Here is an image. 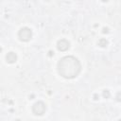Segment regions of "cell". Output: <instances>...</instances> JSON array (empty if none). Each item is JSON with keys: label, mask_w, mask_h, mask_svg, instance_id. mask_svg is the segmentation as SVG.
Instances as JSON below:
<instances>
[{"label": "cell", "mask_w": 121, "mask_h": 121, "mask_svg": "<svg viewBox=\"0 0 121 121\" xmlns=\"http://www.w3.org/2000/svg\"><path fill=\"white\" fill-rule=\"evenodd\" d=\"M81 70L79 60L74 56H65L58 62V72L64 78H76Z\"/></svg>", "instance_id": "obj_1"}, {"label": "cell", "mask_w": 121, "mask_h": 121, "mask_svg": "<svg viewBox=\"0 0 121 121\" xmlns=\"http://www.w3.org/2000/svg\"><path fill=\"white\" fill-rule=\"evenodd\" d=\"M32 37V31L29 27H22L18 32V38L22 42H28Z\"/></svg>", "instance_id": "obj_2"}, {"label": "cell", "mask_w": 121, "mask_h": 121, "mask_svg": "<svg viewBox=\"0 0 121 121\" xmlns=\"http://www.w3.org/2000/svg\"><path fill=\"white\" fill-rule=\"evenodd\" d=\"M46 111V106L43 101H38L32 106V112L35 115H43Z\"/></svg>", "instance_id": "obj_3"}, {"label": "cell", "mask_w": 121, "mask_h": 121, "mask_svg": "<svg viewBox=\"0 0 121 121\" xmlns=\"http://www.w3.org/2000/svg\"><path fill=\"white\" fill-rule=\"evenodd\" d=\"M57 47H58V49L60 50V51H66L67 49H69V47H70V43L67 41V40H65V39H61V40H60L59 42H58V43H57Z\"/></svg>", "instance_id": "obj_4"}, {"label": "cell", "mask_w": 121, "mask_h": 121, "mask_svg": "<svg viewBox=\"0 0 121 121\" xmlns=\"http://www.w3.org/2000/svg\"><path fill=\"white\" fill-rule=\"evenodd\" d=\"M6 60L9 63H14L17 60V55L14 52H9L6 56Z\"/></svg>", "instance_id": "obj_5"}, {"label": "cell", "mask_w": 121, "mask_h": 121, "mask_svg": "<svg viewBox=\"0 0 121 121\" xmlns=\"http://www.w3.org/2000/svg\"><path fill=\"white\" fill-rule=\"evenodd\" d=\"M98 45L99 46H101V47H106L107 45H108V41L106 40V39H100L99 41H98Z\"/></svg>", "instance_id": "obj_6"}, {"label": "cell", "mask_w": 121, "mask_h": 121, "mask_svg": "<svg viewBox=\"0 0 121 121\" xmlns=\"http://www.w3.org/2000/svg\"><path fill=\"white\" fill-rule=\"evenodd\" d=\"M103 96H104L105 98L110 97V92H109L108 90H104V91H103Z\"/></svg>", "instance_id": "obj_7"}, {"label": "cell", "mask_w": 121, "mask_h": 121, "mask_svg": "<svg viewBox=\"0 0 121 121\" xmlns=\"http://www.w3.org/2000/svg\"><path fill=\"white\" fill-rule=\"evenodd\" d=\"M101 1H102V2H108L109 0H101Z\"/></svg>", "instance_id": "obj_8"}]
</instances>
